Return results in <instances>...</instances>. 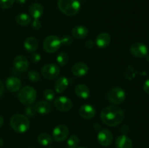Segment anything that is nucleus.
Returning a JSON list of instances; mask_svg holds the SVG:
<instances>
[{"mask_svg":"<svg viewBox=\"0 0 149 148\" xmlns=\"http://www.w3.org/2000/svg\"><path fill=\"white\" fill-rule=\"evenodd\" d=\"M125 116L123 110L117 106L111 105L105 107L100 113V118L103 123L106 126H118L122 122Z\"/></svg>","mask_w":149,"mask_h":148,"instance_id":"1","label":"nucleus"},{"mask_svg":"<svg viewBox=\"0 0 149 148\" xmlns=\"http://www.w3.org/2000/svg\"><path fill=\"white\" fill-rule=\"evenodd\" d=\"M10 126L15 131L23 133L27 131L30 127V121L26 116L22 114H15L10 120Z\"/></svg>","mask_w":149,"mask_h":148,"instance_id":"2","label":"nucleus"},{"mask_svg":"<svg viewBox=\"0 0 149 148\" xmlns=\"http://www.w3.org/2000/svg\"><path fill=\"white\" fill-rule=\"evenodd\" d=\"M58 7L65 15L74 16L80 10L81 4L79 0H58Z\"/></svg>","mask_w":149,"mask_h":148,"instance_id":"3","label":"nucleus"},{"mask_svg":"<svg viewBox=\"0 0 149 148\" xmlns=\"http://www.w3.org/2000/svg\"><path fill=\"white\" fill-rule=\"evenodd\" d=\"M37 93L33 87L26 86L20 89L18 94L19 101L25 105H31L36 102Z\"/></svg>","mask_w":149,"mask_h":148,"instance_id":"4","label":"nucleus"},{"mask_svg":"<svg viewBox=\"0 0 149 148\" xmlns=\"http://www.w3.org/2000/svg\"><path fill=\"white\" fill-rule=\"evenodd\" d=\"M43 49L47 53H55L61 46V39L55 35H50L45 38L43 41Z\"/></svg>","mask_w":149,"mask_h":148,"instance_id":"5","label":"nucleus"},{"mask_svg":"<svg viewBox=\"0 0 149 148\" xmlns=\"http://www.w3.org/2000/svg\"><path fill=\"white\" fill-rule=\"evenodd\" d=\"M126 98V92L121 87H115L108 94V100L113 104H119L123 102Z\"/></svg>","mask_w":149,"mask_h":148,"instance_id":"6","label":"nucleus"},{"mask_svg":"<svg viewBox=\"0 0 149 148\" xmlns=\"http://www.w3.org/2000/svg\"><path fill=\"white\" fill-rule=\"evenodd\" d=\"M60 71H60L59 67L55 64L52 63L47 64L43 66L41 73L45 78L48 80H52L55 79L59 75Z\"/></svg>","mask_w":149,"mask_h":148,"instance_id":"7","label":"nucleus"},{"mask_svg":"<svg viewBox=\"0 0 149 148\" xmlns=\"http://www.w3.org/2000/svg\"><path fill=\"white\" fill-rule=\"evenodd\" d=\"M130 52L133 56L138 58H143L148 55V49L146 45L141 42H136L131 45Z\"/></svg>","mask_w":149,"mask_h":148,"instance_id":"8","label":"nucleus"},{"mask_svg":"<svg viewBox=\"0 0 149 148\" xmlns=\"http://www.w3.org/2000/svg\"><path fill=\"white\" fill-rule=\"evenodd\" d=\"M55 107L61 112H67L72 107V102L68 97L65 96L58 97L54 102Z\"/></svg>","mask_w":149,"mask_h":148,"instance_id":"9","label":"nucleus"},{"mask_svg":"<svg viewBox=\"0 0 149 148\" xmlns=\"http://www.w3.org/2000/svg\"><path fill=\"white\" fill-rule=\"evenodd\" d=\"M68 133H69V130L67 126H65V125H59L53 129L52 138L56 142H62L66 139Z\"/></svg>","mask_w":149,"mask_h":148,"instance_id":"10","label":"nucleus"},{"mask_svg":"<svg viewBox=\"0 0 149 148\" xmlns=\"http://www.w3.org/2000/svg\"><path fill=\"white\" fill-rule=\"evenodd\" d=\"M113 135L108 129H104L100 130L97 134V141L99 144L103 147H108L113 142Z\"/></svg>","mask_w":149,"mask_h":148,"instance_id":"11","label":"nucleus"},{"mask_svg":"<svg viewBox=\"0 0 149 148\" xmlns=\"http://www.w3.org/2000/svg\"><path fill=\"white\" fill-rule=\"evenodd\" d=\"M5 86L10 92H16L20 91L22 86V83L18 78L15 76H10L5 81Z\"/></svg>","mask_w":149,"mask_h":148,"instance_id":"12","label":"nucleus"},{"mask_svg":"<svg viewBox=\"0 0 149 148\" xmlns=\"http://www.w3.org/2000/svg\"><path fill=\"white\" fill-rule=\"evenodd\" d=\"M13 65H14L15 68L17 71L21 73L27 71L29 66L28 59L23 55H18V56L16 57L13 61Z\"/></svg>","mask_w":149,"mask_h":148,"instance_id":"13","label":"nucleus"},{"mask_svg":"<svg viewBox=\"0 0 149 148\" xmlns=\"http://www.w3.org/2000/svg\"><path fill=\"white\" fill-rule=\"evenodd\" d=\"M80 116L84 119H92L96 115V110L93 106L90 104H84L79 110Z\"/></svg>","mask_w":149,"mask_h":148,"instance_id":"14","label":"nucleus"},{"mask_svg":"<svg viewBox=\"0 0 149 148\" xmlns=\"http://www.w3.org/2000/svg\"><path fill=\"white\" fill-rule=\"evenodd\" d=\"M88 70L89 68L87 64L82 62H79L74 64V66L72 67L71 71L75 76L82 77L87 73Z\"/></svg>","mask_w":149,"mask_h":148,"instance_id":"15","label":"nucleus"},{"mask_svg":"<svg viewBox=\"0 0 149 148\" xmlns=\"http://www.w3.org/2000/svg\"><path fill=\"white\" fill-rule=\"evenodd\" d=\"M35 108H36V113H39V114L45 115L50 113L52 110V106L50 103L45 100H41L35 104Z\"/></svg>","mask_w":149,"mask_h":148,"instance_id":"16","label":"nucleus"},{"mask_svg":"<svg viewBox=\"0 0 149 148\" xmlns=\"http://www.w3.org/2000/svg\"><path fill=\"white\" fill-rule=\"evenodd\" d=\"M116 148H132L133 143L130 137L126 135H121L116 139Z\"/></svg>","mask_w":149,"mask_h":148,"instance_id":"17","label":"nucleus"},{"mask_svg":"<svg viewBox=\"0 0 149 148\" xmlns=\"http://www.w3.org/2000/svg\"><path fill=\"white\" fill-rule=\"evenodd\" d=\"M111 42V36L106 32L99 33L96 38V45L100 48H105L109 45Z\"/></svg>","mask_w":149,"mask_h":148,"instance_id":"18","label":"nucleus"},{"mask_svg":"<svg viewBox=\"0 0 149 148\" xmlns=\"http://www.w3.org/2000/svg\"><path fill=\"white\" fill-rule=\"evenodd\" d=\"M29 12L33 19H39L44 13V8L39 3H33L29 7Z\"/></svg>","mask_w":149,"mask_h":148,"instance_id":"19","label":"nucleus"},{"mask_svg":"<svg viewBox=\"0 0 149 148\" xmlns=\"http://www.w3.org/2000/svg\"><path fill=\"white\" fill-rule=\"evenodd\" d=\"M72 35L77 39H82L87 37L89 33V30L85 26H77L72 29Z\"/></svg>","mask_w":149,"mask_h":148,"instance_id":"20","label":"nucleus"},{"mask_svg":"<svg viewBox=\"0 0 149 148\" xmlns=\"http://www.w3.org/2000/svg\"><path fill=\"white\" fill-rule=\"evenodd\" d=\"M75 93L81 99H87L90 96V89L85 84H80L76 86Z\"/></svg>","mask_w":149,"mask_h":148,"instance_id":"21","label":"nucleus"},{"mask_svg":"<svg viewBox=\"0 0 149 148\" xmlns=\"http://www.w3.org/2000/svg\"><path fill=\"white\" fill-rule=\"evenodd\" d=\"M68 86V80L66 77H60L56 80L55 84V90L57 93L61 94L63 92Z\"/></svg>","mask_w":149,"mask_h":148,"instance_id":"22","label":"nucleus"},{"mask_svg":"<svg viewBox=\"0 0 149 148\" xmlns=\"http://www.w3.org/2000/svg\"><path fill=\"white\" fill-rule=\"evenodd\" d=\"M39 43L36 38L29 37L25 40L24 47L26 51L29 52H34L37 49Z\"/></svg>","mask_w":149,"mask_h":148,"instance_id":"23","label":"nucleus"},{"mask_svg":"<svg viewBox=\"0 0 149 148\" xmlns=\"http://www.w3.org/2000/svg\"><path fill=\"white\" fill-rule=\"evenodd\" d=\"M31 21V17L26 13H21V14H19L16 17V22L18 23L19 25L23 26H28L29 23Z\"/></svg>","mask_w":149,"mask_h":148,"instance_id":"24","label":"nucleus"},{"mask_svg":"<svg viewBox=\"0 0 149 148\" xmlns=\"http://www.w3.org/2000/svg\"><path fill=\"white\" fill-rule=\"evenodd\" d=\"M38 142L42 146H47L52 143V137L50 135L47 133H42L39 135L37 138Z\"/></svg>","mask_w":149,"mask_h":148,"instance_id":"25","label":"nucleus"},{"mask_svg":"<svg viewBox=\"0 0 149 148\" xmlns=\"http://www.w3.org/2000/svg\"><path fill=\"white\" fill-rule=\"evenodd\" d=\"M79 143V139L77 135L71 136L67 141V145L68 148H77Z\"/></svg>","mask_w":149,"mask_h":148,"instance_id":"26","label":"nucleus"},{"mask_svg":"<svg viewBox=\"0 0 149 148\" xmlns=\"http://www.w3.org/2000/svg\"><path fill=\"white\" fill-rule=\"evenodd\" d=\"M57 62L61 66H64L66 65L68 62V56L65 52H61L58 54V57L56 58Z\"/></svg>","mask_w":149,"mask_h":148,"instance_id":"27","label":"nucleus"},{"mask_svg":"<svg viewBox=\"0 0 149 148\" xmlns=\"http://www.w3.org/2000/svg\"><path fill=\"white\" fill-rule=\"evenodd\" d=\"M28 78L31 82H37L40 80V75L36 71H31L28 73Z\"/></svg>","mask_w":149,"mask_h":148,"instance_id":"28","label":"nucleus"},{"mask_svg":"<svg viewBox=\"0 0 149 148\" xmlns=\"http://www.w3.org/2000/svg\"><path fill=\"white\" fill-rule=\"evenodd\" d=\"M55 97V93L54 92L53 90L50 89H47L44 92V97L45 100L47 102H50L54 100Z\"/></svg>","mask_w":149,"mask_h":148,"instance_id":"29","label":"nucleus"},{"mask_svg":"<svg viewBox=\"0 0 149 148\" xmlns=\"http://www.w3.org/2000/svg\"><path fill=\"white\" fill-rule=\"evenodd\" d=\"M25 113H26V115L28 117H33L36 113V108H35L34 106H33L32 104H31V105H27L26 110H25Z\"/></svg>","mask_w":149,"mask_h":148,"instance_id":"30","label":"nucleus"},{"mask_svg":"<svg viewBox=\"0 0 149 148\" xmlns=\"http://www.w3.org/2000/svg\"><path fill=\"white\" fill-rule=\"evenodd\" d=\"M61 41L64 46H70L73 42V38L70 35H65L61 39Z\"/></svg>","mask_w":149,"mask_h":148,"instance_id":"31","label":"nucleus"},{"mask_svg":"<svg viewBox=\"0 0 149 148\" xmlns=\"http://www.w3.org/2000/svg\"><path fill=\"white\" fill-rule=\"evenodd\" d=\"M15 0H0V7L2 9H9L13 5Z\"/></svg>","mask_w":149,"mask_h":148,"instance_id":"32","label":"nucleus"},{"mask_svg":"<svg viewBox=\"0 0 149 148\" xmlns=\"http://www.w3.org/2000/svg\"><path fill=\"white\" fill-rule=\"evenodd\" d=\"M31 27L33 28L34 30H39L40 28L42 27V23L39 19H34L33 21L31 22Z\"/></svg>","mask_w":149,"mask_h":148,"instance_id":"33","label":"nucleus"},{"mask_svg":"<svg viewBox=\"0 0 149 148\" xmlns=\"http://www.w3.org/2000/svg\"><path fill=\"white\" fill-rule=\"evenodd\" d=\"M31 59L33 63H37L41 60V55L38 53H33L31 56Z\"/></svg>","mask_w":149,"mask_h":148,"instance_id":"34","label":"nucleus"},{"mask_svg":"<svg viewBox=\"0 0 149 148\" xmlns=\"http://www.w3.org/2000/svg\"><path fill=\"white\" fill-rule=\"evenodd\" d=\"M143 90L146 94H149V78L144 83L143 85Z\"/></svg>","mask_w":149,"mask_h":148,"instance_id":"35","label":"nucleus"},{"mask_svg":"<svg viewBox=\"0 0 149 148\" xmlns=\"http://www.w3.org/2000/svg\"><path fill=\"white\" fill-rule=\"evenodd\" d=\"M4 91V84H3L2 81L0 80V97L3 95Z\"/></svg>","mask_w":149,"mask_h":148,"instance_id":"36","label":"nucleus"},{"mask_svg":"<svg viewBox=\"0 0 149 148\" xmlns=\"http://www.w3.org/2000/svg\"><path fill=\"white\" fill-rule=\"evenodd\" d=\"M3 123H4V119H3V118L0 115V129H1V126H3Z\"/></svg>","mask_w":149,"mask_h":148,"instance_id":"37","label":"nucleus"},{"mask_svg":"<svg viewBox=\"0 0 149 148\" xmlns=\"http://www.w3.org/2000/svg\"><path fill=\"white\" fill-rule=\"evenodd\" d=\"M15 1H17L18 4H24V3L26 2L27 0H15Z\"/></svg>","mask_w":149,"mask_h":148,"instance_id":"38","label":"nucleus"},{"mask_svg":"<svg viewBox=\"0 0 149 148\" xmlns=\"http://www.w3.org/2000/svg\"><path fill=\"white\" fill-rule=\"evenodd\" d=\"M3 143H4V142H3V139L0 138V147H1L2 146Z\"/></svg>","mask_w":149,"mask_h":148,"instance_id":"39","label":"nucleus"},{"mask_svg":"<svg viewBox=\"0 0 149 148\" xmlns=\"http://www.w3.org/2000/svg\"><path fill=\"white\" fill-rule=\"evenodd\" d=\"M147 60H148V62H149V55H148H148H147Z\"/></svg>","mask_w":149,"mask_h":148,"instance_id":"40","label":"nucleus"},{"mask_svg":"<svg viewBox=\"0 0 149 148\" xmlns=\"http://www.w3.org/2000/svg\"><path fill=\"white\" fill-rule=\"evenodd\" d=\"M77 148H87V147H77Z\"/></svg>","mask_w":149,"mask_h":148,"instance_id":"41","label":"nucleus"},{"mask_svg":"<svg viewBox=\"0 0 149 148\" xmlns=\"http://www.w3.org/2000/svg\"><path fill=\"white\" fill-rule=\"evenodd\" d=\"M31 148H34V147H31Z\"/></svg>","mask_w":149,"mask_h":148,"instance_id":"42","label":"nucleus"}]
</instances>
